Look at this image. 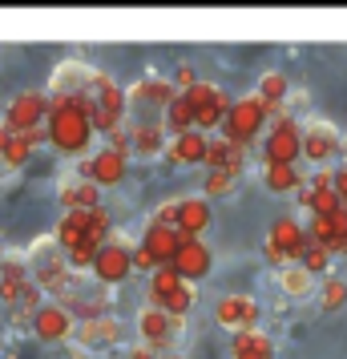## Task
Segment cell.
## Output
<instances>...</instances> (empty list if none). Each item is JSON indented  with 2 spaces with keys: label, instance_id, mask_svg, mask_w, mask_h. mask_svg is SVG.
Returning a JSON list of instances; mask_svg holds the SVG:
<instances>
[{
  "label": "cell",
  "instance_id": "1",
  "mask_svg": "<svg viewBox=\"0 0 347 359\" xmlns=\"http://www.w3.org/2000/svg\"><path fill=\"white\" fill-rule=\"evenodd\" d=\"M45 130H49V146L57 154H65V158H85V149L93 146V126L85 121L81 114H73V109H53L45 117Z\"/></svg>",
  "mask_w": 347,
  "mask_h": 359
},
{
  "label": "cell",
  "instance_id": "2",
  "mask_svg": "<svg viewBox=\"0 0 347 359\" xmlns=\"http://www.w3.org/2000/svg\"><path fill=\"white\" fill-rule=\"evenodd\" d=\"M266 117H271V109H266L254 93H250V97H238L231 109H226V117H222V126H218V130H222V137H226L231 146L250 149V142L263 133Z\"/></svg>",
  "mask_w": 347,
  "mask_h": 359
},
{
  "label": "cell",
  "instance_id": "3",
  "mask_svg": "<svg viewBox=\"0 0 347 359\" xmlns=\"http://www.w3.org/2000/svg\"><path fill=\"white\" fill-rule=\"evenodd\" d=\"M347 142L343 133L335 130L331 121L323 117H307V121H299V158H307L315 165H327L335 154H343Z\"/></svg>",
  "mask_w": 347,
  "mask_h": 359
},
{
  "label": "cell",
  "instance_id": "4",
  "mask_svg": "<svg viewBox=\"0 0 347 359\" xmlns=\"http://www.w3.org/2000/svg\"><path fill=\"white\" fill-rule=\"evenodd\" d=\"M130 246L133 238H125V234H109V243L101 246L97 255H93V283H101V287H121L125 278L133 275V266H130Z\"/></svg>",
  "mask_w": 347,
  "mask_h": 359
},
{
  "label": "cell",
  "instance_id": "5",
  "mask_svg": "<svg viewBox=\"0 0 347 359\" xmlns=\"http://www.w3.org/2000/svg\"><path fill=\"white\" fill-rule=\"evenodd\" d=\"M49 117V97H45V89H25L17 97L8 101V109H4V126L8 133H29L33 126H41Z\"/></svg>",
  "mask_w": 347,
  "mask_h": 359
},
{
  "label": "cell",
  "instance_id": "6",
  "mask_svg": "<svg viewBox=\"0 0 347 359\" xmlns=\"http://www.w3.org/2000/svg\"><path fill=\"white\" fill-rule=\"evenodd\" d=\"M170 266H174L186 283H194V287H198L202 278L215 271V250L202 243V238H182L178 250H174V259H170Z\"/></svg>",
  "mask_w": 347,
  "mask_h": 359
},
{
  "label": "cell",
  "instance_id": "7",
  "mask_svg": "<svg viewBox=\"0 0 347 359\" xmlns=\"http://www.w3.org/2000/svg\"><path fill=\"white\" fill-rule=\"evenodd\" d=\"M263 319V307H259V299H250V294H222L215 303V323L226 327V331H247V327H259Z\"/></svg>",
  "mask_w": 347,
  "mask_h": 359
},
{
  "label": "cell",
  "instance_id": "8",
  "mask_svg": "<svg viewBox=\"0 0 347 359\" xmlns=\"http://www.w3.org/2000/svg\"><path fill=\"white\" fill-rule=\"evenodd\" d=\"M73 315H69L61 303H53V299H45L41 307H36V315L29 319V327H33V335L41 343H65V339H73Z\"/></svg>",
  "mask_w": 347,
  "mask_h": 359
},
{
  "label": "cell",
  "instance_id": "9",
  "mask_svg": "<svg viewBox=\"0 0 347 359\" xmlns=\"http://www.w3.org/2000/svg\"><path fill=\"white\" fill-rule=\"evenodd\" d=\"M178 319H170L162 307H142L137 311V335H142V343H146L149 351H170L174 347V331H178Z\"/></svg>",
  "mask_w": 347,
  "mask_h": 359
},
{
  "label": "cell",
  "instance_id": "10",
  "mask_svg": "<svg viewBox=\"0 0 347 359\" xmlns=\"http://www.w3.org/2000/svg\"><path fill=\"white\" fill-rule=\"evenodd\" d=\"M125 335V327L117 315H97V319H81V323H73V339L89 347V351H105V347H117Z\"/></svg>",
  "mask_w": 347,
  "mask_h": 359
},
{
  "label": "cell",
  "instance_id": "11",
  "mask_svg": "<svg viewBox=\"0 0 347 359\" xmlns=\"http://www.w3.org/2000/svg\"><path fill=\"white\" fill-rule=\"evenodd\" d=\"M174 81H162V77H146V81H137L125 89V114L130 109H154V117L162 121V109L174 101Z\"/></svg>",
  "mask_w": 347,
  "mask_h": 359
},
{
  "label": "cell",
  "instance_id": "12",
  "mask_svg": "<svg viewBox=\"0 0 347 359\" xmlns=\"http://www.w3.org/2000/svg\"><path fill=\"white\" fill-rule=\"evenodd\" d=\"M266 243H275L287 255V266H299V259H303V250H307V234H303V222L299 218H291V214H283V218H275L271 222V230H266Z\"/></svg>",
  "mask_w": 347,
  "mask_h": 359
},
{
  "label": "cell",
  "instance_id": "13",
  "mask_svg": "<svg viewBox=\"0 0 347 359\" xmlns=\"http://www.w3.org/2000/svg\"><path fill=\"white\" fill-rule=\"evenodd\" d=\"M215 222V210H210V202L202 194H190V198H178V222L174 230L182 234V238H202L206 230Z\"/></svg>",
  "mask_w": 347,
  "mask_h": 359
},
{
  "label": "cell",
  "instance_id": "14",
  "mask_svg": "<svg viewBox=\"0 0 347 359\" xmlns=\"http://www.w3.org/2000/svg\"><path fill=\"white\" fill-rule=\"evenodd\" d=\"M125 165H130V158H121L114 149H97V154L89 158V182H93L97 190H114V186L125 182Z\"/></svg>",
  "mask_w": 347,
  "mask_h": 359
},
{
  "label": "cell",
  "instance_id": "15",
  "mask_svg": "<svg viewBox=\"0 0 347 359\" xmlns=\"http://www.w3.org/2000/svg\"><path fill=\"white\" fill-rule=\"evenodd\" d=\"M25 283H29V262H25V255H0V303L4 307H17Z\"/></svg>",
  "mask_w": 347,
  "mask_h": 359
},
{
  "label": "cell",
  "instance_id": "16",
  "mask_svg": "<svg viewBox=\"0 0 347 359\" xmlns=\"http://www.w3.org/2000/svg\"><path fill=\"white\" fill-rule=\"evenodd\" d=\"M89 77H93V69L85 65V61H77V57H69V61H61V65L53 69L45 93H61V97H69V93H81L85 85H89Z\"/></svg>",
  "mask_w": 347,
  "mask_h": 359
},
{
  "label": "cell",
  "instance_id": "17",
  "mask_svg": "<svg viewBox=\"0 0 347 359\" xmlns=\"http://www.w3.org/2000/svg\"><path fill=\"white\" fill-rule=\"evenodd\" d=\"M202 154H206V133H198V130L170 137L162 149V158L170 165H202Z\"/></svg>",
  "mask_w": 347,
  "mask_h": 359
},
{
  "label": "cell",
  "instance_id": "18",
  "mask_svg": "<svg viewBox=\"0 0 347 359\" xmlns=\"http://www.w3.org/2000/svg\"><path fill=\"white\" fill-rule=\"evenodd\" d=\"M165 130L162 121H130V154H137V158H158L165 149Z\"/></svg>",
  "mask_w": 347,
  "mask_h": 359
},
{
  "label": "cell",
  "instance_id": "19",
  "mask_svg": "<svg viewBox=\"0 0 347 359\" xmlns=\"http://www.w3.org/2000/svg\"><path fill=\"white\" fill-rule=\"evenodd\" d=\"M57 198H61L65 210H93V206H101V190L89 178H65L57 186Z\"/></svg>",
  "mask_w": 347,
  "mask_h": 359
},
{
  "label": "cell",
  "instance_id": "20",
  "mask_svg": "<svg viewBox=\"0 0 347 359\" xmlns=\"http://www.w3.org/2000/svg\"><path fill=\"white\" fill-rule=\"evenodd\" d=\"M178 243H182V234H178L174 226H146V234H142V246L154 255V262H158V266L174 259Z\"/></svg>",
  "mask_w": 347,
  "mask_h": 359
},
{
  "label": "cell",
  "instance_id": "21",
  "mask_svg": "<svg viewBox=\"0 0 347 359\" xmlns=\"http://www.w3.org/2000/svg\"><path fill=\"white\" fill-rule=\"evenodd\" d=\"M85 230H89V210H65L57 218V230H53V243L69 250V246H77L85 238Z\"/></svg>",
  "mask_w": 347,
  "mask_h": 359
},
{
  "label": "cell",
  "instance_id": "22",
  "mask_svg": "<svg viewBox=\"0 0 347 359\" xmlns=\"http://www.w3.org/2000/svg\"><path fill=\"white\" fill-rule=\"evenodd\" d=\"M194 299H198V287H194V283H182L178 291H170L165 299H158V303H149V307H162L165 315H170V319H178V323H182L186 315L194 311Z\"/></svg>",
  "mask_w": 347,
  "mask_h": 359
},
{
  "label": "cell",
  "instance_id": "23",
  "mask_svg": "<svg viewBox=\"0 0 347 359\" xmlns=\"http://www.w3.org/2000/svg\"><path fill=\"white\" fill-rule=\"evenodd\" d=\"M263 186L271 194H295L303 186V174L299 165H263Z\"/></svg>",
  "mask_w": 347,
  "mask_h": 359
},
{
  "label": "cell",
  "instance_id": "24",
  "mask_svg": "<svg viewBox=\"0 0 347 359\" xmlns=\"http://www.w3.org/2000/svg\"><path fill=\"white\" fill-rule=\"evenodd\" d=\"M287 93H291V81L283 77L279 69H271V73H263V77H259V93H254V97L263 101L271 114H275L283 101H287Z\"/></svg>",
  "mask_w": 347,
  "mask_h": 359
},
{
  "label": "cell",
  "instance_id": "25",
  "mask_svg": "<svg viewBox=\"0 0 347 359\" xmlns=\"http://www.w3.org/2000/svg\"><path fill=\"white\" fill-rule=\"evenodd\" d=\"M238 154H247V149L231 146L222 133H215V137H206V154H202V165H206V170H226V165H231V158H238Z\"/></svg>",
  "mask_w": 347,
  "mask_h": 359
},
{
  "label": "cell",
  "instance_id": "26",
  "mask_svg": "<svg viewBox=\"0 0 347 359\" xmlns=\"http://www.w3.org/2000/svg\"><path fill=\"white\" fill-rule=\"evenodd\" d=\"M182 283H186V278L178 275V271H174L170 262H162V266H154V271H149V303H158V299H165L170 291H178Z\"/></svg>",
  "mask_w": 347,
  "mask_h": 359
},
{
  "label": "cell",
  "instance_id": "27",
  "mask_svg": "<svg viewBox=\"0 0 347 359\" xmlns=\"http://www.w3.org/2000/svg\"><path fill=\"white\" fill-rule=\"evenodd\" d=\"M279 287L287 299H307L315 291V278L303 271V266H283L279 271Z\"/></svg>",
  "mask_w": 347,
  "mask_h": 359
},
{
  "label": "cell",
  "instance_id": "28",
  "mask_svg": "<svg viewBox=\"0 0 347 359\" xmlns=\"http://www.w3.org/2000/svg\"><path fill=\"white\" fill-rule=\"evenodd\" d=\"M266 347H275V343H271V335L259 331V327H247V331H234L231 335V359L247 355V351H266Z\"/></svg>",
  "mask_w": 347,
  "mask_h": 359
},
{
  "label": "cell",
  "instance_id": "29",
  "mask_svg": "<svg viewBox=\"0 0 347 359\" xmlns=\"http://www.w3.org/2000/svg\"><path fill=\"white\" fill-rule=\"evenodd\" d=\"M299 266H303V271H307L311 278H327V271H331V250H327V246L307 243V250H303Z\"/></svg>",
  "mask_w": 347,
  "mask_h": 359
},
{
  "label": "cell",
  "instance_id": "30",
  "mask_svg": "<svg viewBox=\"0 0 347 359\" xmlns=\"http://www.w3.org/2000/svg\"><path fill=\"white\" fill-rule=\"evenodd\" d=\"M319 303L323 311H343L347 307V283L339 275H327L323 278V287H319Z\"/></svg>",
  "mask_w": 347,
  "mask_h": 359
},
{
  "label": "cell",
  "instance_id": "31",
  "mask_svg": "<svg viewBox=\"0 0 347 359\" xmlns=\"http://www.w3.org/2000/svg\"><path fill=\"white\" fill-rule=\"evenodd\" d=\"M109 234H114V218H109V210L105 206H93L89 210V230H85V238L93 246H105L109 243Z\"/></svg>",
  "mask_w": 347,
  "mask_h": 359
},
{
  "label": "cell",
  "instance_id": "32",
  "mask_svg": "<svg viewBox=\"0 0 347 359\" xmlns=\"http://www.w3.org/2000/svg\"><path fill=\"white\" fill-rule=\"evenodd\" d=\"M222 93V85H215V81H194L190 89H182V97H186V105L198 114V109H206V105H215V97Z\"/></svg>",
  "mask_w": 347,
  "mask_h": 359
},
{
  "label": "cell",
  "instance_id": "33",
  "mask_svg": "<svg viewBox=\"0 0 347 359\" xmlns=\"http://www.w3.org/2000/svg\"><path fill=\"white\" fill-rule=\"evenodd\" d=\"M234 186H238V178H231L226 170H206L202 198H206V202H210V198H226V194H234Z\"/></svg>",
  "mask_w": 347,
  "mask_h": 359
},
{
  "label": "cell",
  "instance_id": "34",
  "mask_svg": "<svg viewBox=\"0 0 347 359\" xmlns=\"http://www.w3.org/2000/svg\"><path fill=\"white\" fill-rule=\"evenodd\" d=\"M41 303H45V291L29 278V283H25V291H20V299H17V307H13V311H17V323H29Z\"/></svg>",
  "mask_w": 347,
  "mask_h": 359
},
{
  "label": "cell",
  "instance_id": "35",
  "mask_svg": "<svg viewBox=\"0 0 347 359\" xmlns=\"http://www.w3.org/2000/svg\"><path fill=\"white\" fill-rule=\"evenodd\" d=\"M97 250H101V246H93L89 238H81L77 246H69V250H65L69 271H73V275H81V271H89V266H93V255H97Z\"/></svg>",
  "mask_w": 347,
  "mask_h": 359
},
{
  "label": "cell",
  "instance_id": "36",
  "mask_svg": "<svg viewBox=\"0 0 347 359\" xmlns=\"http://www.w3.org/2000/svg\"><path fill=\"white\" fill-rule=\"evenodd\" d=\"M29 158H33L29 142H25L20 133H13V137H8V146H4V154H0V162H4V165H13V170H20V165L29 162Z\"/></svg>",
  "mask_w": 347,
  "mask_h": 359
},
{
  "label": "cell",
  "instance_id": "37",
  "mask_svg": "<svg viewBox=\"0 0 347 359\" xmlns=\"http://www.w3.org/2000/svg\"><path fill=\"white\" fill-rule=\"evenodd\" d=\"M339 206H343L339 194H335L331 186H323V190H315V194H311V210H307V214H335Z\"/></svg>",
  "mask_w": 347,
  "mask_h": 359
},
{
  "label": "cell",
  "instance_id": "38",
  "mask_svg": "<svg viewBox=\"0 0 347 359\" xmlns=\"http://www.w3.org/2000/svg\"><path fill=\"white\" fill-rule=\"evenodd\" d=\"M178 222V198H170V202H162L158 210L149 214V226H174Z\"/></svg>",
  "mask_w": 347,
  "mask_h": 359
},
{
  "label": "cell",
  "instance_id": "39",
  "mask_svg": "<svg viewBox=\"0 0 347 359\" xmlns=\"http://www.w3.org/2000/svg\"><path fill=\"white\" fill-rule=\"evenodd\" d=\"M130 266H133V271H142V275H149L158 262H154V255H149L142 243H133V246H130Z\"/></svg>",
  "mask_w": 347,
  "mask_h": 359
},
{
  "label": "cell",
  "instance_id": "40",
  "mask_svg": "<svg viewBox=\"0 0 347 359\" xmlns=\"http://www.w3.org/2000/svg\"><path fill=\"white\" fill-rule=\"evenodd\" d=\"M327 222H331V234H335V238H347V206L327 214ZM335 238H331V243H335Z\"/></svg>",
  "mask_w": 347,
  "mask_h": 359
},
{
  "label": "cell",
  "instance_id": "41",
  "mask_svg": "<svg viewBox=\"0 0 347 359\" xmlns=\"http://www.w3.org/2000/svg\"><path fill=\"white\" fill-rule=\"evenodd\" d=\"M20 137H25V142H29V149L36 154V149H41L45 142H49V130H45V121H41V126H33V130H29V133H20Z\"/></svg>",
  "mask_w": 347,
  "mask_h": 359
},
{
  "label": "cell",
  "instance_id": "42",
  "mask_svg": "<svg viewBox=\"0 0 347 359\" xmlns=\"http://www.w3.org/2000/svg\"><path fill=\"white\" fill-rule=\"evenodd\" d=\"M331 190L339 194V202L347 206V170L339 165V170H331Z\"/></svg>",
  "mask_w": 347,
  "mask_h": 359
},
{
  "label": "cell",
  "instance_id": "43",
  "mask_svg": "<svg viewBox=\"0 0 347 359\" xmlns=\"http://www.w3.org/2000/svg\"><path fill=\"white\" fill-rule=\"evenodd\" d=\"M263 259L271 262V266H279V271L287 266V255H283V250H279L275 243H263Z\"/></svg>",
  "mask_w": 347,
  "mask_h": 359
},
{
  "label": "cell",
  "instance_id": "44",
  "mask_svg": "<svg viewBox=\"0 0 347 359\" xmlns=\"http://www.w3.org/2000/svg\"><path fill=\"white\" fill-rule=\"evenodd\" d=\"M174 81H178V85H174V89L182 93V89H190V85L198 81V77H194V69H190V65H178V73H174Z\"/></svg>",
  "mask_w": 347,
  "mask_h": 359
},
{
  "label": "cell",
  "instance_id": "45",
  "mask_svg": "<svg viewBox=\"0 0 347 359\" xmlns=\"http://www.w3.org/2000/svg\"><path fill=\"white\" fill-rule=\"evenodd\" d=\"M311 194H315V190H311V186H307V182H303V186H299V190H295V202H299V206H303V210H311Z\"/></svg>",
  "mask_w": 347,
  "mask_h": 359
},
{
  "label": "cell",
  "instance_id": "46",
  "mask_svg": "<svg viewBox=\"0 0 347 359\" xmlns=\"http://www.w3.org/2000/svg\"><path fill=\"white\" fill-rule=\"evenodd\" d=\"M125 359H158V351H149L146 343H137V347H133V351H130Z\"/></svg>",
  "mask_w": 347,
  "mask_h": 359
},
{
  "label": "cell",
  "instance_id": "47",
  "mask_svg": "<svg viewBox=\"0 0 347 359\" xmlns=\"http://www.w3.org/2000/svg\"><path fill=\"white\" fill-rule=\"evenodd\" d=\"M234 359H275V347H266V351H247V355H234Z\"/></svg>",
  "mask_w": 347,
  "mask_h": 359
},
{
  "label": "cell",
  "instance_id": "48",
  "mask_svg": "<svg viewBox=\"0 0 347 359\" xmlns=\"http://www.w3.org/2000/svg\"><path fill=\"white\" fill-rule=\"evenodd\" d=\"M8 137H13V133H8V126H4V121H0V154H4V146H8Z\"/></svg>",
  "mask_w": 347,
  "mask_h": 359
},
{
  "label": "cell",
  "instance_id": "49",
  "mask_svg": "<svg viewBox=\"0 0 347 359\" xmlns=\"http://www.w3.org/2000/svg\"><path fill=\"white\" fill-rule=\"evenodd\" d=\"M162 359H186V355H178V351H170V355H162Z\"/></svg>",
  "mask_w": 347,
  "mask_h": 359
},
{
  "label": "cell",
  "instance_id": "50",
  "mask_svg": "<svg viewBox=\"0 0 347 359\" xmlns=\"http://www.w3.org/2000/svg\"><path fill=\"white\" fill-rule=\"evenodd\" d=\"M343 170H347V149H343Z\"/></svg>",
  "mask_w": 347,
  "mask_h": 359
},
{
  "label": "cell",
  "instance_id": "51",
  "mask_svg": "<svg viewBox=\"0 0 347 359\" xmlns=\"http://www.w3.org/2000/svg\"><path fill=\"white\" fill-rule=\"evenodd\" d=\"M0 255H4V250H0Z\"/></svg>",
  "mask_w": 347,
  "mask_h": 359
}]
</instances>
